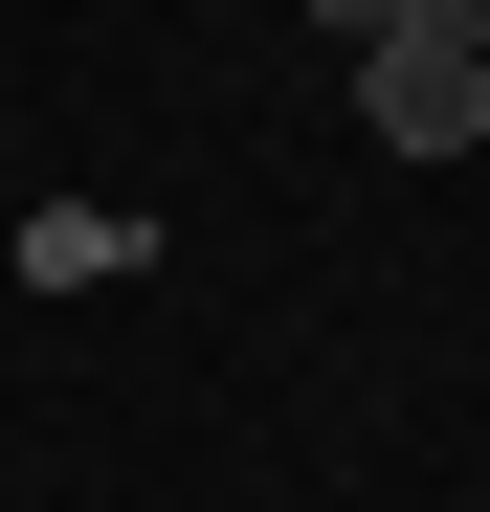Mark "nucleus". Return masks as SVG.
I'll list each match as a JSON object with an SVG mask.
<instances>
[{
    "label": "nucleus",
    "mask_w": 490,
    "mask_h": 512,
    "mask_svg": "<svg viewBox=\"0 0 490 512\" xmlns=\"http://www.w3.org/2000/svg\"><path fill=\"white\" fill-rule=\"evenodd\" d=\"M357 112H379V156H468L490 134V45H446V23L357 45Z\"/></svg>",
    "instance_id": "obj_1"
},
{
    "label": "nucleus",
    "mask_w": 490,
    "mask_h": 512,
    "mask_svg": "<svg viewBox=\"0 0 490 512\" xmlns=\"http://www.w3.org/2000/svg\"><path fill=\"white\" fill-rule=\"evenodd\" d=\"M424 23H446V45H490V0H424Z\"/></svg>",
    "instance_id": "obj_3"
},
{
    "label": "nucleus",
    "mask_w": 490,
    "mask_h": 512,
    "mask_svg": "<svg viewBox=\"0 0 490 512\" xmlns=\"http://www.w3.org/2000/svg\"><path fill=\"white\" fill-rule=\"evenodd\" d=\"M312 23H335V45H401V23H424V0H312Z\"/></svg>",
    "instance_id": "obj_2"
}]
</instances>
